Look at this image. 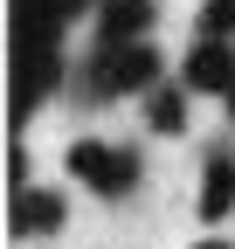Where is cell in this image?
<instances>
[{
  "label": "cell",
  "instance_id": "9c48e42d",
  "mask_svg": "<svg viewBox=\"0 0 235 249\" xmlns=\"http://www.w3.org/2000/svg\"><path fill=\"white\" fill-rule=\"evenodd\" d=\"M194 249H235V242H221V235H208V242H194Z\"/></svg>",
  "mask_w": 235,
  "mask_h": 249
},
{
  "label": "cell",
  "instance_id": "52a82bcc",
  "mask_svg": "<svg viewBox=\"0 0 235 249\" xmlns=\"http://www.w3.org/2000/svg\"><path fill=\"white\" fill-rule=\"evenodd\" d=\"M187 104H194L187 83H159L152 97H145V124H152L159 139H180V132H187Z\"/></svg>",
  "mask_w": 235,
  "mask_h": 249
},
{
  "label": "cell",
  "instance_id": "8992f818",
  "mask_svg": "<svg viewBox=\"0 0 235 249\" xmlns=\"http://www.w3.org/2000/svg\"><path fill=\"white\" fill-rule=\"evenodd\" d=\"M201 222H221V214L235 208V160L228 152H208V173H201Z\"/></svg>",
  "mask_w": 235,
  "mask_h": 249
},
{
  "label": "cell",
  "instance_id": "5b68a950",
  "mask_svg": "<svg viewBox=\"0 0 235 249\" xmlns=\"http://www.w3.org/2000/svg\"><path fill=\"white\" fill-rule=\"evenodd\" d=\"M152 14H159V0H104V7H97V49L145 42V35H152Z\"/></svg>",
  "mask_w": 235,
  "mask_h": 249
},
{
  "label": "cell",
  "instance_id": "6da1fadb",
  "mask_svg": "<svg viewBox=\"0 0 235 249\" xmlns=\"http://www.w3.org/2000/svg\"><path fill=\"white\" fill-rule=\"evenodd\" d=\"M69 173H76V187H90L97 201H125V194H138V180H145V160H138L132 145L76 139V145H69Z\"/></svg>",
  "mask_w": 235,
  "mask_h": 249
},
{
  "label": "cell",
  "instance_id": "ba28073f",
  "mask_svg": "<svg viewBox=\"0 0 235 249\" xmlns=\"http://www.w3.org/2000/svg\"><path fill=\"white\" fill-rule=\"evenodd\" d=\"M201 35H215V42H235V0H201Z\"/></svg>",
  "mask_w": 235,
  "mask_h": 249
},
{
  "label": "cell",
  "instance_id": "30bf717a",
  "mask_svg": "<svg viewBox=\"0 0 235 249\" xmlns=\"http://www.w3.org/2000/svg\"><path fill=\"white\" fill-rule=\"evenodd\" d=\"M221 104H228V124H235V90H228V97H221Z\"/></svg>",
  "mask_w": 235,
  "mask_h": 249
},
{
  "label": "cell",
  "instance_id": "3957f363",
  "mask_svg": "<svg viewBox=\"0 0 235 249\" xmlns=\"http://www.w3.org/2000/svg\"><path fill=\"white\" fill-rule=\"evenodd\" d=\"M69 222V201H63V187H14V201H7V235L14 242H42Z\"/></svg>",
  "mask_w": 235,
  "mask_h": 249
},
{
  "label": "cell",
  "instance_id": "7a4b0ae2",
  "mask_svg": "<svg viewBox=\"0 0 235 249\" xmlns=\"http://www.w3.org/2000/svg\"><path fill=\"white\" fill-rule=\"evenodd\" d=\"M166 55L152 42H125V49H97L90 55V97H152Z\"/></svg>",
  "mask_w": 235,
  "mask_h": 249
},
{
  "label": "cell",
  "instance_id": "277c9868",
  "mask_svg": "<svg viewBox=\"0 0 235 249\" xmlns=\"http://www.w3.org/2000/svg\"><path fill=\"white\" fill-rule=\"evenodd\" d=\"M194 97H228L235 90V42H215V35H194V49L180 55V76Z\"/></svg>",
  "mask_w": 235,
  "mask_h": 249
}]
</instances>
